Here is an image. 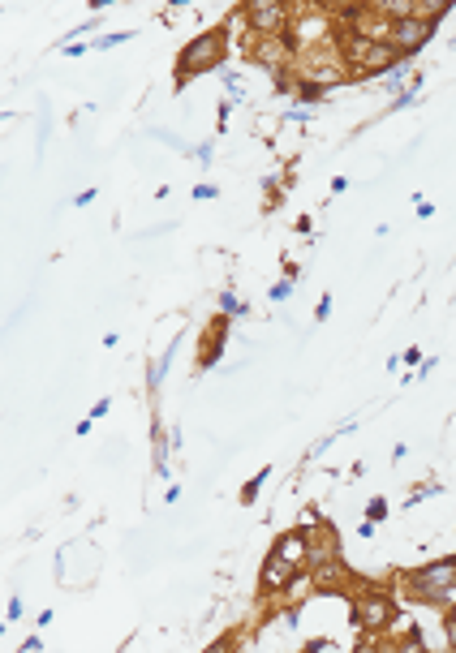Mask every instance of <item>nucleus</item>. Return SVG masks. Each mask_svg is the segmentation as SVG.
Wrapping results in <instances>:
<instances>
[{
  "instance_id": "nucleus-1",
  "label": "nucleus",
  "mask_w": 456,
  "mask_h": 653,
  "mask_svg": "<svg viewBox=\"0 0 456 653\" xmlns=\"http://www.w3.org/2000/svg\"><path fill=\"white\" fill-rule=\"evenodd\" d=\"M224 61V31H203L190 48L181 52L177 61V82L181 78H194V74H207V69H216Z\"/></svg>"
},
{
  "instance_id": "nucleus-6",
  "label": "nucleus",
  "mask_w": 456,
  "mask_h": 653,
  "mask_svg": "<svg viewBox=\"0 0 456 653\" xmlns=\"http://www.w3.org/2000/svg\"><path fill=\"white\" fill-rule=\"evenodd\" d=\"M241 13H246V22L254 26V31H263V35H276L284 26V18H289V9H284L280 0H250Z\"/></svg>"
},
{
  "instance_id": "nucleus-9",
  "label": "nucleus",
  "mask_w": 456,
  "mask_h": 653,
  "mask_svg": "<svg viewBox=\"0 0 456 653\" xmlns=\"http://www.w3.org/2000/svg\"><path fill=\"white\" fill-rule=\"evenodd\" d=\"M444 13H452V0H413V18H422V22H435V18H444Z\"/></svg>"
},
{
  "instance_id": "nucleus-10",
  "label": "nucleus",
  "mask_w": 456,
  "mask_h": 653,
  "mask_svg": "<svg viewBox=\"0 0 456 653\" xmlns=\"http://www.w3.org/2000/svg\"><path fill=\"white\" fill-rule=\"evenodd\" d=\"M379 13H388V18H396V22H405V18H413V0H383V5H375Z\"/></svg>"
},
{
  "instance_id": "nucleus-7",
  "label": "nucleus",
  "mask_w": 456,
  "mask_h": 653,
  "mask_svg": "<svg viewBox=\"0 0 456 653\" xmlns=\"http://www.w3.org/2000/svg\"><path fill=\"white\" fill-rule=\"evenodd\" d=\"M297 576H302V563H293V559H284L280 550H272V555H267V563H263V593L289 589Z\"/></svg>"
},
{
  "instance_id": "nucleus-3",
  "label": "nucleus",
  "mask_w": 456,
  "mask_h": 653,
  "mask_svg": "<svg viewBox=\"0 0 456 653\" xmlns=\"http://www.w3.org/2000/svg\"><path fill=\"white\" fill-rule=\"evenodd\" d=\"M413 589L431 602H444L452 598L456 589V559H439V563H426V568L413 572Z\"/></svg>"
},
{
  "instance_id": "nucleus-2",
  "label": "nucleus",
  "mask_w": 456,
  "mask_h": 653,
  "mask_svg": "<svg viewBox=\"0 0 456 653\" xmlns=\"http://www.w3.org/2000/svg\"><path fill=\"white\" fill-rule=\"evenodd\" d=\"M396 61H401V52H396L388 39H366V35H358V39L349 43V65L358 69V74H383V69H392Z\"/></svg>"
},
{
  "instance_id": "nucleus-12",
  "label": "nucleus",
  "mask_w": 456,
  "mask_h": 653,
  "mask_svg": "<svg viewBox=\"0 0 456 653\" xmlns=\"http://www.w3.org/2000/svg\"><path fill=\"white\" fill-rule=\"evenodd\" d=\"M448 623H456V606H452V615H448Z\"/></svg>"
},
{
  "instance_id": "nucleus-5",
  "label": "nucleus",
  "mask_w": 456,
  "mask_h": 653,
  "mask_svg": "<svg viewBox=\"0 0 456 653\" xmlns=\"http://www.w3.org/2000/svg\"><path fill=\"white\" fill-rule=\"evenodd\" d=\"M435 35V22H422V18H405V22H392L388 26V43L401 56H409V52H418L426 39Z\"/></svg>"
},
{
  "instance_id": "nucleus-8",
  "label": "nucleus",
  "mask_w": 456,
  "mask_h": 653,
  "mask_svg": "<svg viewBox=\"0 0 456 653\" xmlns=\"http://www.w3.org/2000/svg\"><path fill=\"white\" fill-rule=\"evenodd\" d=\"M340 580H345V568H340L336 559H319V568H315V585H319V589H340Z\"/></svg>"
},
{
  "instance_id": "nucleus-11",
  "label": "nucleus",
  "mask_w": 456,
  "mask_h": 653,
  "mask_svg": "<svg viewBox=\"0 0 456 653\" xmlns=\"http://www.w3.org/2000/svg\"><path fill=\"white\" fill-rule=\"evenodd\" d=\"M448 645L456 649V623H448Z\"/></svg>"
},
{
  "instance_id": "nucleus-4",
  "label": "nucleus",
  "mask_w": 456,
  "mask_h": 653,
  "mask_svg": "<svg viewBox=\"0 0 456 653\" xmlns=\"http://www.w3.org/2000/svg\"><path fill=\"white\" fill-rule=\"evenodd\" d=\"M353 619H358L366 632H383L396 619V602L388 598V593H379V589L358 593V598H353Z\"/></svg>"
}]
</instances>
